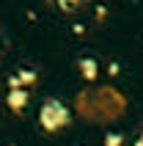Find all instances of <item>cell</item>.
<instances>
[{"mask_svg": "<svg viewBox=\"0 0 143 146\" xmlns=\"http://www.w3.org/2000/svg\"><path fill=\"white\" fill-rule=\"evenodd\" d=\"M72 121V110L55 97H47L41 102V110H39V124L44 127L47 132H58L64 130L66 124Z\"/></svg>", "mask_w": 143, "mask_h": 146, "instance_id": "obj_1", "label": "cell"}, {"mask_svg": "<svg viewBox=\"0 0 143 146\" xmlns=\"http://www.w3.org/2000/svg\"><path fill=\"white\" fill-rule=\"evenodd\" d=\"M28 99H30L28 88H8V94H6V102H8V108H11L14 113H19V110L28 105Z\"/></svg>", "mask_w": 143, "mask_h": 146, "instance_id": "obj_2", "label": "cell"}, {"mask_svg": "<svg viewBox=\"0 0 143 146\" xmlns=\"http://www.w3.org/2000/svg\"><path fill=\"white\" fill-rule=\"evenodd\" d=\"M77 69H80V74H83V80H88V83H94L96 77H99V64H96L94 58H80L77 61Z\"/></svg>", "mask_w": 143, "mask_h": 146, "instance_id": "obj_3", "label": "cell"}, {"mask_svg": "<svg viewBox=\"0 0 143 146\" xmlns=\"http://www.w3.org/2000/svg\"><path fill=\"white\" fill-rule=\"evenodd\" d=\"M14 77H17V83H19V88H25V86L36 83V77H39V74L33 72V69H19V72L14 74Z\"/></svg>", "mask_w": 143, "mask_h": 146, "instance_id": "obj_4", "label": "cell"}, {"mask_svg": "<svg viewBox=\"0 0 143 146\" xmlns=\"http://www.w3.org/2000/svg\"><path fill=\"white\" fill-rule=\"evenodd\" d=\"M124 143V132H107L105 135V146H121Z\"/></svg>", "mask_w": 143, "mask_h": 146, "instance_id": "obj_5", "label": "cell"}, {"mask_svg": "<svg viewBox=\"0 0 143 146\" xmlns=\"http://www.w3.org/2000/svg\"><path fill=\"white\" fill-rule=\"evenodd\" d=\"M135 146H143V132L138 135V141H135Z\"/></svg>", "mask_w": 143, "mask_h": 146, "instance_id": "obj_6", "label": "cell"}]
</instances>
